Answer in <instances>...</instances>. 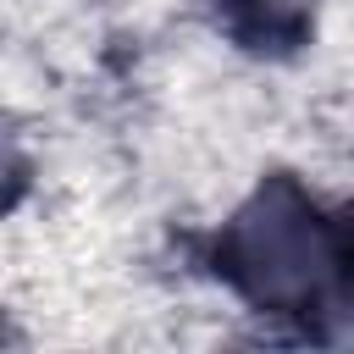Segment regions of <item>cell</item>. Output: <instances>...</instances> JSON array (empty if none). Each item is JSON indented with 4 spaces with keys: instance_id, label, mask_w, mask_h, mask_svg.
<instances>
[{
    "instance_id": "obj_1",
    "label": "cell",
    "mask_w": 354,
    "mask_h": 354,
    "mask_svg": "<svg viewBox=\"0 0 354 354\" xmlns=\"http://www.w3.org/2000/svg\"><path fill=\"white\" fill-rule=\"evenodd\" d=\"M326 238L288 194H266L238 221V271L260 299H299L326 277Z\"/></svg>"
}]
</instances>
